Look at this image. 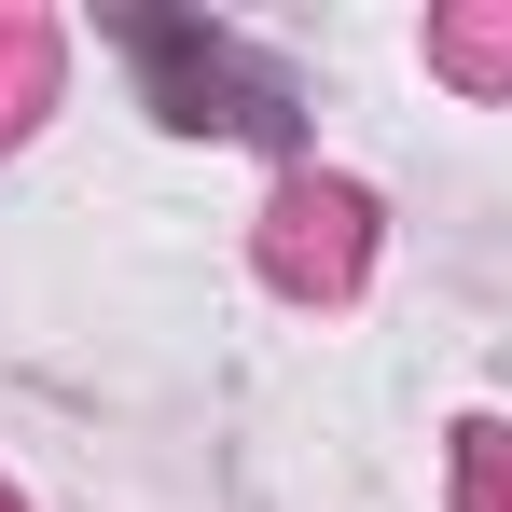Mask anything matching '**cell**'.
<instances>
[{
	"label": "cell",
	"instance_id": "3957f363",
	"mask_svg": "<svg viewBox=\"0 0 512 512\" xmlns=\"http://www.w3.org/2000/svg\"><path fill=\"white\" fill-rule=\"evenodd\" d=\"M42 70H56V28H28V14H0V139L28 125V97H42Z\"/></svg>",
	"mask_w": 512,
	"mask_h": 512
},
{
	"label": "cell",
	"instance_id": "6da1fadb",
	"mask_svg": "<svg viewBox=\"0 0 512 512\" xmlns=\"http://www.w3.org/2000/svg\"><path fill=\"white\" fill-rule=\"evenodd\" d=\"M125 42H139V70L167 84V111H180V125H277V84H263L236 42H208V28H167V14H139Z\"/></svg>",
	"mask_w": 512,
	"mask_h": 512
},
{
	"label": "cell",
	"instance_id": "7a4b0ae2",
	"mask_svg": "<svg viewBox=\"0 0 512 512\" xmlns=\"http://www.w3.org/2000/svg\"><path fill=\"white\" fill-rule=\"evenodd\" d=\"M263 263H277L291 291H346V277H360V194H346V180H291Z\"/></svg>",
	"mask_w": 512,
	"mask_h": 512
},
{
	"label": "cell",
	"instance_id": "277c9868",
	"mask_svg": "<svg viewBox=\"0 0 512 512\" xmlns=\"http://www.w3.org/2000/svg\"><path fill=\"white\" fill-rule=\"evenodd\" d=\"M471 512H512V429H471Z\"/></svg>",
	"mask_w": 512,
	"mask_h": 512
},
{
	"label": "cell",
	"instance_id": "8992f818",
	"mask_svg": "<svg viewBox=\"0 0 512 512\" xmlns=\"http://www.w3.org/2000/svg\"><path fill=\"white\" fill-rule=\"evenodd\" d=\"M0 512H14V499H0Z\"/></svg>",
	"mask_w": 512,
	"mask_h": 512
},
{
	"label": "cell",
	"instance_id": "5b68a950",
	"mask_svg": "<svg viewBox=\"0 0 512 512\" xmlns=\"http://www.w3.org/2000/svg\"><path fill=\"white\" fill-rule=\"evenodd\" d=\"M457 70H485V84H499V70H512V28H457Z\"/></svg>",
	"mask_w": 512,
	"mask_h": 512
}]
</instances>
